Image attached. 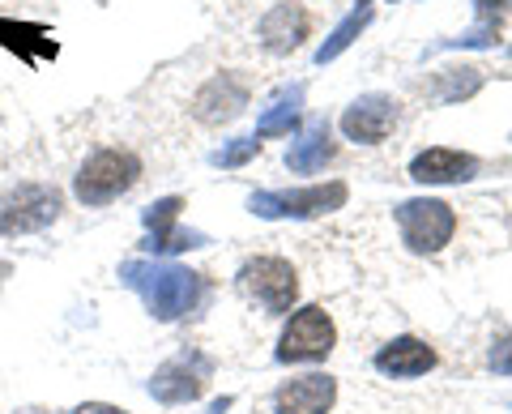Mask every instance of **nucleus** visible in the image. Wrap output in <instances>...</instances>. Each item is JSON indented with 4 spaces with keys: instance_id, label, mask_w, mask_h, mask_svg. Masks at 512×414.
<instances>
[{
    "instance_id": "1",
    "label": "nucleus",
    "mask_w": 512,
    "mask_h": 414,
    "mask_svg": "<svg viewBox=\"0 0 512 414\" xmlns=\"http://www.w3.org/2000/svg\"><path fill=\"white\" fill-rule=\"evenodd\" d=\"M120 282L146 299V308L158 321H180V316H188L201 304V291H205L201 274H192L184 265H171V261H150V257L124 261Z\"/></svg>"
},
{
    "instance_id": "2",
    "label": "nucleus",
    "mask_w": 512,
    "mask_h": 414,
    "mask_svg": "<svg viewBox=\"0 0 512 414\" xmlns=\"http://www.w3.org/2000/svg\"><path fill=\"white\" fill-rule=\"evenodd\" d=\"M141 180V158L133 150H99L77 171L73 193L82 205H111Z\"/></svg>"
},
{
    "instance_id": "3",
    "label": "nucleus",
    "mask_w": 512,
    "mask_h": 414,
    "mask_svg": "<svg viewBox=\"0 0 512 414\" xmlns=\"http://www.w3.org/2000/svg\"><path fill=\"white\" fill-rule=\"evenodd\" d=\"M350 197V188L342 180L329 184H308V188H278V193H252L248 210L256 218H320L342 210Z\"/></svg>"
},
{
    "instance_id": "4",
    "label": "nucleus",
    "mask_w": 512,
    "mask_h": 414,
    "mask_svg": "<svg viewBox=\"0 0 512 414\" xmlns=\"http://www.w3.org/2000/svg\"><path fill=\"white\" fill-rule=\"evenodd\" d=\"M397 227L410 252H440L457 231V214L453 205L440 197H414L397 205Z\"/></svg>"
},
{
    "instance_id": "5",
    "label": "nucleus",
    "mask_w": 512,
    "mask_h": 414,
    "mask_svg": "<svg viewBox=\"0 0 512 414\" xmlns=\"http://www.w3.org/2000/svg\"><path fill=\"white\" fill-rule=\"evenodd\" d=\"M338 346V325L325 308H299L278 338V363H316Z\"/></svg>"
},
{
    "instance_id": "6",
    "label": "nucleus",
    "mask_w": 512,
    "mask_h": 414,
    "mask_svg": "<svg viewBox=\"0 0 512 414\" xmlns=\"http://www.w3.org/2000/svg\"><path fill=\"white\" fill-rule=\"evenodd\" d=\"M239 291L248 299H256L265 312H291L299 299V278L291 261L282 257H252L239 269Z\"/></svg>"
},
{
    "instance_id": "7",
    "label": "nucleus",
    "mask_w": 512,
    "mask_h": 414,
    "mask_svg": "<svg viewBox=\"0 0 512 414\" xmlns=\"http://www.w3.org/2000/svg\"><path fill=\"white\" fill-rule=\"evenodd\" d=\"M210 372H214L210 359L197 355V350H184V355L167 359L163 368L150 376V393H154L163 406L197 402V397L205 393V385H210Z\"/></svg>"
},
{
    "instance_id": "8",
    "label": "nucleus",
    "mask_w": 512,
    "mask_h": 414,
    "mask_svg": "<svg viewBox=\"0 0 512 414\" xmlns=\"http://www.w3.org/2000/svg\"><path fill=\"white\" fill-rule=\"evenodd\" d=\"M56 214H60V193L52 184H22L18 193L0 201V235L43 231L47 222H56Z\"/></svg>"
},
{
    "instance_id": "9",
    "label": "nucleus",
    "mask_w": 512,
    "mask_h": 414,
    "mask_svg": "<svg viewBox=\"0 0 512 414\" xmlns=\"http://www.w3.org/2000/svg\"><path fill=\"white\" fill-rule=\"evenodd\" d=\"M180 210L184 201L180 197H163L146 205V214H141V222H146V252H154V257H163V252H188V248H205V235L201 231H184L180 227Z\"/></svg>"
},
{
    "instance_id": "10",
    "label": "nucleus",
    "mask_w": 512,
    "mask_h": 414,
    "mask_svg": "<svg viewBox=\"0 0 512 414\" xmlns=\"http://www.w3.org/2000/svg\"><path fill=\"white\" fill-rule=\"evenodd\" d=\"M393 124H397V103L389 94H363V99H355L342 111V133L346 141H359V146L384 141L393 133Z\"/></svg>"
},
{
    "instance_id": "11",
    "label": "nucleus",
    "mask_w": 512,
    "mask_h": 414,
    "mask_svg": "<svg viewBox=\"0 0 512 414\" xmlns=\"http://www.w3.org/2000/svg\"><path fill=\"white\" fill-rule=\"evenodd\" d=\"M244 107H248V82L244 77H235V73H218L197 90V99H192V116H197L201 124H227Z\"/></svg>"
},
{
    "instance_id": "12",
    "label": "nucleus",
    "mask_w": 512,
    "mask_h": 414,
    "mask_svg": "<svg viewBox=\"0 0 512 414\" xmlns=\"http://www.w3.org/2000/svg\"><path fill=\"white\" fill-rule=\"evenodd\" d=\"M338 402V380L333 376H295L274 393V414H329Z\"/></svg>"
},
{
    "instance_id": "13",
    "label": "nucleus",
    "mask_w": 512,
    "mask_h": 414,
    "mask_svg": "<svg viewBox=\"0 0 512 414\" xmlns=\"http://www.w3.org/2000/svg\"><path fill=\"white\" fill-rule=\"evenodd\" d=\"M410 175L419 184H466L478 175V158L466 150H448V146H431L423 154H414Z\"/></svg>"
},
{
    "instance_id": "14",
    "label": "nucleus",
    "mask_w": 512,
    "mask_h": 414,
    "mask_svg": "<svg viewBox=\"0 0 512 414\" xmlns=\"http://www.w3.org/2000/svg\"><path fill=\"white\" fill-rule=\"evenodd\" d=\"M436 368V350L419 338H393L389 346L376 350V372L393 376V380H414V376H427Z\"/></svg>"
},
{
    "instance_id": "15",
    "label": "nucleus",
    "mask_w": 512,
    "mask_h": 414,
    "mask_svg": "<svg viewBox=\"0 0 512 414\" xmlns=\"http://www.w3.org/2000/svg\"><path fill=\"white\" fill-rule=\"evenodd\" d=\"M308 35H312V18H308V9H299V5H274L261 18V43L278 56L295 52Z\"/></svg>"
},
{
    "instance_id": "16",
    "label": "nucleus",
    "mask_w": 512,
    "mask_h": 414,
    "mask_svg": "<svg viewBox=\"0 0 512 414\" xmlns=\"http://www.w3.org/2000/svg\"><path fill=\"white\" fill-rule=\"evenodd\" d=\"M0 47H9L18 60L26 65H39V60H56L60 43L52 39V30L39 26V22H13V18H0Z\"/></svg>"
},
{
    "instance_id": "17",
    "label": "nucleus",
    "mask_w": 512,
    "mask_h": 414,
    "mask_svg": "<svg viewBox=\"0 0 512 414\" xmlns=\"http://www.w3.org/2000/svg\"><path fill=\"white\" fill-rule=\"evenodd\" d=\"M333 158V137H329V124H312L308 133H303L291 154H286V167L299 171V175H308V171H320Z\"/></svg>"
},
{
    "instance_id": "18",
    "label": "nucleus",
    "mask_w": 512,
    "mask_h": 414,
    "mask_svg": "<svg viewBox=\"0 0 512 414\" xmlns=\"http://www.w3.org/2000/svg\"><path fill=\"white\" fill-rule=\"evenodd\" d=\"M303 116V86H291L282 90L274 103H269V111H261V120H256V137H282L291 133L295 124Z\"/></svg>"
},
{
    "instance_id": "19",
    "label": "nucleus",
    "mask_w": 512,
    "mask_h": 414,
    "mask_svg": "<svg viewBox=\"0 0 512 414\" xmlns=\"http://www.w3.org/2000/svg\"><path fill=\"white\" fill-rule=\"evenodd\" d=\"M367 22H372V5H359V9H350L346 18H342L338 26H333V35H329L325 43L316 47V65H329V60H338V56L346 52V47H350V43H355V39L363 35V26H367Z\"/></svg>"
},
{
    "instance_id": "20",
    "label": "nucleus",
    "mask_w": 512,
    "mask_h": 414,
    "mask_svg": "<svg viewBox=\"0 0 512 414\" xmlns=\"http://www.w3.org/2000/svg\"><path fill=\"white\" fill-rule=\"evenodd\" d=\"M483 86V73L474 65H461V69H444L436 73V94L444 103H457V99H470V94Z\"/></svg>"
},
{
    "instance_id": "21",
    "label": "nucleus",
    "mask_w": 512,
    "mask_h": 414,
    "mask_svg": "<svg viewBox=\"0 0 512 414\" xmlns=\"http://www.w3.org/2000/svg\"><path fill=\"white\" fill-rule=\"evenodd\" d=\"M256 150H261L256 137H239V141H231V146H222L214 154V167H244L248 158H256Z\"/></svg>"
},
{
    "instance_id": "22",
    "label": "nucleus",
    "mask_w": 512,
    "mask_h": 414,
    "mask_svg": "<svg viewBox=\"0 0 512 414\" xmlns=\"http://www.w3.org/2000/svg\"><path fill=\"white\" fill-rule=\"evenodd\" d=\"M500 35H504V30H495V26H483V22H478V26L466 30V35L444 39L440 47H495V43H500Z\"/></svg>"
},
{
    "instance_id": "23",
    "label": "nucleus",
    "mask_w": 512,
    "mask_h": 414,
    "mask_svg": "<svg viewBox=\"0 0 512 414\" xmlns=\"http://www.w3.org/2000/svg\"><path fill=\"white\" fill-rule=\"evenodd\" d=\"M474 13H478V22L483 26L504 30V18L512 13V0H474Z\"/></svg>"
},
{
    "instance_id": "24",
    "label": "nucleus",
    "mask_w": 512,
    "mask_h": 414,
    "mask_svg": "<svg viewBox=\"0 0 512 414\" xmlns=\"http://www.w3.org/2000/svg\"><path fill=\"white\" fill-rule=\"evenodd\" d=\"M491 372L512 376V333H504L500 342H491Z\"/></svg>"
},
{
    "instance_id": "25",
    "label": "nucleus",
    "mask_w": 512,
    "mask_h": 414,
    "mask_svg": "<svg viewBox=\"0 0 512 414\" xmlns=\"http://www.w3.org/2000/svg\"><path fill=\"white\" fill-rule=\"evenodd\" d=\"M73 414H128L120 406H107V402H86V406H77Z\"/></svg>"
}]
</instances>
